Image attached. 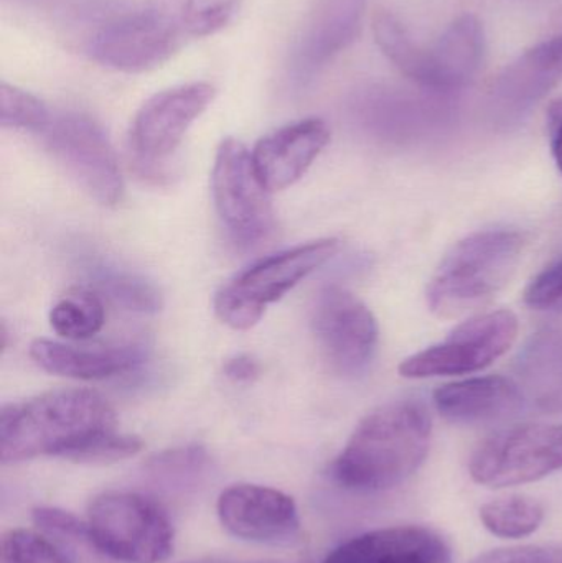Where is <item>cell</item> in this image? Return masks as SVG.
Instances as JSON below:
<instances>
[{
  "mask_svg": "<svg viewBox=\"0 0 562 563\" xmlns=\"http://www.w3.org/2000/svg\"><path fill=\"white\" fill-rule=\"evenodd\" d=\"M432 423L419 402L401 400L373 410L356 427L332 478L350 492H388L411 478L429 453Z\"/></svg>",
  "mask_w": 562,
  "mask_h": 563,
  "instance_id": "6da1fadb",
  "label": "cell"
},
{
  "mask_svg": "<svg viewBox=\"0 0 562 563\" xmlns=\"http://www.w3.org/2000/svg\"><path fill=\"white\" fill-rule=\"evenodd\" d=\"M115 430V413L95 390L59 389L0 412V460L20 463L38 456L69 460L92 440Z\"/></svg>",
  "mask_w": 562,
  "mask_h": 563,
  "instance_id": "7a4b0ae2",
  "label": "cell"
},
{
  "mask_svg": "<svg viewBox=\"0 0 562 563\" xmlns=\"http://www.w3.org/2000/svg\"><path fill=\"white\" fill-rule=\"evenodd\" d=\"M517 231L492 230L459 241L439 264L428 287V305L439 318L475 313L510 284L524 256Z\"/></svg>",
  "mask_w": 562,
  "mask_h": 563,
  "instance_id": "3957f363",
  "label": "cell"
},
{
  "mask_svg": "<svg viewBox=\"0 0 562 563\" xmlns=\"http://www.w3.org/2000/svg\"><path fill=\"white\" fill-rule=\"evenodd\" d=\"M89 532L102 554L118 563H161L174 552L167 512L141 493L108 492L88 508Z\"/></svg>",
  "mask_w": 562,
  "mask_h": 563,
  "instance_id": "277c9868",
  "label": "cell"
},
{
  "mask_svg": "<svg viewBox=\"0 0 562 563\" xmlns=\"http://www.w3.org/2000/svg\"><path fill=\"white\" fill-rule=\"evenodd\" d=\"M339 250L340 241L327 238L260 261L218 291L217 317L233 330H250L260 323L271 303L332 260Z\"/></svg>",
  "mask_w": 562,
  "mask_h": 563,
  "instance_id": "5b68a950",
  "label": "cell"
},
{
  "mask_svg": "<svg viewBox=\"0 0 562 563\" xmlns=\"http://www.w3.org/2000/svg\"><path fill=\"white\" fill-rule=\"evenodd\" d=\"M188 42L177 22L155 0L96 26L88 52L99 65L122 73H145L165 65Z\"/></svg>",
  "mask_w": 562,
  "mask_h": 563,
  "instance_id": "8992f818",
  "label": "cell"
},
{
  "mask_svg": "<svg viewBox=\"0 0 562 563\" xmlns=\"http://www.w3.org/2000/svg\"><path fill=\"white\" fill-rule=\"evenodd\" d=\"M562 470V426L520 423L485 439L472 453V479L487 488L540 482Z\"/></svg>",
  "mask_w": 562,
  "mask_h": 563,
  "instance_id": "52a82bcc",
  "label": "cell"
},
{
  "mask_svg": "<svg viewBox=\"0 0 562 563\" xmlns=\"http://www.w3.org/2000/svg\"><path fill=\"white\" fill-rule=\"evenodd\" d=\"M518 330L514 311H485L459 324L441 343L406 357L399 374L406 379H429L478 373L511 350Z\"/></svg>",
  "mask_w": 562,
  "mask_h": 563,
  "instance_id": "ba28073f",
  "label": "cell"
},
{
  "mask_svg": "<svg viewBox=\"0 0 562 563\" xmlns=\"http://www.w3.org/2000/svg\"><path fill=\"white\" fill-rule=\"evenodd\" d=\"M214 208L236 246L250 250L274 230L269 191L254 170L253 157L238 139L221 142L211 174Z\"/></svg>",
  "mask_w": 562,
  "mask_h": 563,
  "instance_id": "9c48e42d",
  "label": "cell"
},
{
  "mask_svg": "<svg viewBox=\"0 0 562 563\" xmlns=\"http://www.w3.org/2000/svg\"><path fill=\"white\" fill-rule=\"evenodd\" d=\"M42 135L49 154L89 197L104 207L122 200L124 180L118 157L98 122L78 112H66L52 118Z\"/></svg>",
  "mask_w": 562,
  "mask_h": 563,
  "instance_id": "30bf717a",
  "label": "cell"
},
{
  "mask_svg": "<svg viewBox=\"0 0 562 563\" xmlns=\"http://www.w3.org/2000/svg\"><path fill=\"white\" fill-rule=\"evenodd\" d=\"M310 323L323 357L335 373L345 377L366 373L378 347V323L356 295L337 285L323 288L317 295Z\"/></svg>",
  "mask_w": 562,
  "mask_h": 563,
  "instance_id": "8fae6325",
  "label": "cell"
},
{
  "mask_svg": "<svg viewBox=\"0 0 562 563\" xmlns=\"http://www.w3.org/2000/svg\"><path fill=\"white\" fill-rule=\"evenodd\" d=\"M214 96L217 89L200 81L174 86L147 99L132 121L129 139L135 157L144 164H155L174 154Z\"/></svg>",
  "mask_w": 562,
  "mask_h": 563,
  "instance_id": "7c38bea8",
  "label": "cell"
},
{
  "mask_svg": "<svg viewBox=\"0 0 562 563\" xmlns=\"http://www.w3.org/2000/svg\"><path fill=\"white\" fill-rule=\"evenodd\" d=\"M217 512L221 526L241 541L290 548L302 534L296 501L269 486H230L218 498Z\"/></svg>",
  "mask_w": 562,
  "mask_h": 563,
  "instance_id": "4fadbf2b",
  "label": "cell"
},
{
  "mask_svg": "<svg viewBox=\"0 0 562 563\" xmlns=\"http://www.w3.org/2000/svg\"><path fill=\"white\" fill-rule=\"evenodd\" d=\"M365 0H319L290 53L289 79L306 86L339 53L352 45L362 26Z\"/></svg>",
  "mask_w": 562,
  "mask_h": 563,
  "instance_id": "5bb4252c",
  "label": "cell"
},
{
  "mask_svg": "<svg viewBox=\"0 0 562 563\" xmlns=\"http://www.w3.org/2000/svg\"><path fill=\"white\" fill-rule=\"evenodd\" d=\"M329 142L330 129L322 119L284 125L254 145V170L269 194L286 190L306 175Z\"/></svg>",
  "mask_w": 562,
  "mask_h": 563,
  "instance_id": "9a60e30c",
  "label": "cell"
},
{
  "mask_svg": "<svg viewBox=\"0 0 562 563\" xmlns=\"http://www.w3.org/2000/svg\"><path fill=\"white\" fill-rule=\"evenodd\" d=\"M441 536L419 526L378 529L350 539L322 563H449Z\"/></svg>",
  "mask_w": 562,
  "mask_h": 563,
  "instance_id": "2e32d148",
  "label": "cell"
},
{
  "mask_svg": "<svg viewBox=\"0 0 562 563\" xmlns=\"http://www.w3.org/2000/svg\"><path fill=\"white\" fill-rule=\"evenodd\" d=\"M434 404L451 422L475 426L514 416L524 406V394L517 383L494 374L444 384L434 390Z\"/></svg>",
  "mask_w": 562,
  "mask_h": 563,
  "instance_id": "e0dca14e",
  "label": "cell"
},
{
  "mask_svg": "<svg viewBox=\"0 0 562 563\" xmlns=\"http://www.w3.org/2000/svg\"><path fill=\"white\" fill-rule=\"evenodd\" d=\"M30 356L46 373L78 380H102L132 373L145 361L139 346H76L53 340H35Z\"/></svg>",
  "mask_w": 562,
  "mask_h": 563,
  "instance_id": "ac0fdd59",
  "label": "cell"
},
{
  "mask_svg": "<svg viewBox=\"0 0 562 563\" xmlns=\"http://www.w3.org/2000/svg\"><path fill=\"white\" fill-rule=\"evenodd\" d=\"M484 53V29L477 16H459L434 45L425 46L422 86L441 91L464 88L477 76Z\"/></svg>",
  "mask_w": 562,
  "mask_h": 563,
  "instance_id": "d6986e66",
  "label": "cell"
},
{
  "mask_svg": "<svg viewBox=\"0 0 562 563\" xmlns=\"http://www.w3.org/2000/svg\"><path fill=\"white\" fill-rule=\"evenodd\" d=\"M562 81V35L538 43L504 69L495 81V102L508 109L530 108Z\"/></svg>",
  "mask_w": 562,
  "mask_h": 563,
  "instance_id": "ffe728a7",
  "label": "cell"
},
{
  "mask_svg": "<svg viewBox=\"0 0 562 563\" xmlns=\"http://www.w3.org/2000/svg\"><path fill=\"white\" fill-rule=\"evenodd\" d=\"M86 271L96 290L122 310L135 313H155L161 310V291L139 274L102 260L86 264Z\"/></svg>",
  "mask_w": 562,
  "mask_h": 563,
  "instance_id": "44dd1931",
  "label": "cell"
},
{
  "mask_svg": "<svg viewBox=\"0 0 562 563\" xmlns=\"http://www.w3.org/2000/svg\"><path fill=\"white\" fill-rule=\"evenodd\" d=\"M104 321V303L89 288H71L49 310L53 331L69 341L89 340L102 330Z\"/></svg>",
  "mask_w": 562,
  "mask_h": 563,
  "instance_id": "7402d4cb",
  "label": "cell"
},
{
  "mask_svg": "<svg viewBox=\"0 0 562 563\" xmlns=\"http://www.w3.org/2000/svg\"><path fill=\"white\" fill-rule=\"evenodd\" d=\"M481 521L491 534L502 539H524L540 529L544 508L530 496L511 495L485 503Z\"/></svg>",
  "mask_w": 562,
  "mask_h": 563,
  "instance_id": "603a6c76",
  "label": "cell"
},
{
  "mask_svg": "<svg viewBox=\"0 0 562 563\" xmlns=\"http://www.w3.org/2000/svg\"><path fill=\"white\" fill-rule=\"evenodd\" d=\"M177 20L188 40L205 38L227 29L243 0H157Z\"/></svg>",
  "mask_w": 562,
  "mask_h": 563,
  "instance_id": "cb8c5ba5",
  "label": "cell"
},
{
  "mask_svg": "<svg viewBox=\"0 0 562 563\" xmlns=\"http://www.w3.org/2000/svg\"><path fill=\"white\" fill-rule=\"evenodd\" d=\"M373 32L386 58L412 81L425 79V46H419L392 13L378 10L373 15Z\"/></svg>",
  "mask_w": 562,
  "mask_h": 563,
  "instance_id": "d4e9b609",
  "label": "cell"
},
{
  "mask_svg": "<svg viewBox=\"0 0 562 563\" xmlns=\"http://www.w3.org/2000/svg\"><path fill=\"white\" fill-rule=\"evenodd\" d=\"M0 563H75L52 538L29 529H12L0 541Z\"/></svg>",
  "mask_w": 562,
  "mask_h": 563,
  "instance_id": "484cf974",
  "label": "cell"
},
{
  "mask_svg": "<svg viewBox=\"0 0 562 563\" xmlns=\"http://www.w3.org/2000/svg\"><path fill=\"white\" fill-rule=\"evenodd\" d=\"M207 465V450L200 445H188L151 456L145 463V470L158 483L181 486L198 478Z\"/></svg>",
  "mask_w": 562,
  "mask_h": 563,
  "instance_id": "4316f807",
  "label": "cell"
},
{
  "mask_svg": "<svg viewBox=\"0 0 562 563\" xmlns=\"http://www.w3.org/2000/svg\"><path fill=\"white\" fill-rule=\"evenodd\" d=\"M49 121L52 115L38 98L7 82L0 85V125L3 129L42 134Z\"/></svg>",
  "mask_w": 562,
  "mask_h": 563,
  "instance_id": "83f0119b",
  "label": "cell"
},
{
  "mask_svg": "<svg viewBox=\"0 0 562 563\" xmlns=\"http://www.w3.org/2000/svg\"><path fill=\"white\" fill-rule=\"evenodd\" d=\"M144 449L139 437L118 433L115 430L98 437V439L82 446L79 452L69 459V462L86 463V465H109L132 459Z\"/></svg>",
  "mask_w": 562,
  "mask_h": 563,
  "instance_id": "f1b7e54d",
  "label": "cell"
},
{
  "mask_svg": "<svg viewBox=\"0 0 562 563\" xmlns=\"http://www.w3.org/2000/svg\"><path fill=\"white\" fill-rule=\"evenodd\" d=\"M524 300L533 310L562 311V257L531 279Z\"/></svg>",
  "mask_w": 562,
  "mask_h": 563,
  "instance_id": "f546056e",
  "label": "cell"
},
{
  "mask_svg": "<svg viewBox=\"0 0 562 563\" xmlns=\"http://www.w3.org/2000/svg\"><path fill=\"white\" fill-rule=\"evenodd\" d=\"M472 563H551L540 548H510L487 552Z\"/></svg>",
  "mask_w": 562,
  "mask_h": 563,
  "instance_id": "4dcf8cb0",
  "label": "cell"
},
{
  "mask_svg": "<svg viewBox=\"0 0 562 563\" xmlns=\"http://www.w3.org/2000/svg\"><path fill=\"white\" fill-rule=\"evenodd\" d=\"M224 376L234 383H251L260 376V364L253 357L240 354L227 361Z\"/></svg>",
  "mask_w": 562,
  "mask_h": 563,
  "instance_id": "1f68e13d",
  "label": "cell"
},
{
  "mask_svg": "<svg viewBox=\"0 0 562 563\" xmlns=\"http://www.w3.org/2000/svg\"><path fill=\"white\" fill-rule=\"evenodd\" d=\"M548 135L554 162L562 175V99L554 101L548 109Z\"/></svg>",
  "mask_w": 562,
  "mask_h": 563,
  "instance_id": "d6a6232c",
  "label": "cell"
},
{
  "mask_svg": "<svg viewBox=\"0 0 562 563\" xmlns=\"http://www.w3.org/2000/svg\"><path fill=\"white\" fill-rule=\"evenodd\" d=\"M188 563H233V562L217 561V559H208V561H197V562H188Z\"/></svg>",
  "mask_w": 562,
  "mask_h": 563,
  "instance_id": "836d02e7",
  "label": "cell"
}]
</instances>
